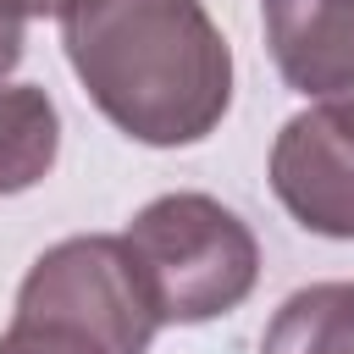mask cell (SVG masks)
Instances as JSON below:
<instances>
[{
    "mask_svg": "<svg viewBox=\"0 0 354 354\" xmlns=\"http://www.w3.org/2000/svg\"><path fill=\"white\" fill-rule=\"evenodd\" d=\"M55 22L83 94L116 133L177 149L221 127L232 50L205 0H61Z\"/></svg>",
    "mask_w": 354,
    "mask_h": 354,
    "instance_id": "6da1fadb",
    "label": "cell"
},
{
    "mask_svg": "<svg viewBox=\"0 0 354 354\" xmlns=\"http://www.w3.org/2000/svg\"><path fill=\"white\" fill-rule=\"evenodd\" d=\"M127 249L160 326H199L238 310L260 282V243L210 194H160L127 221Z\"/></svg>",
    "mask_w": 354,
    "mask_h": 354,
    "instance_id": "7a4b0ae2",
    "label": "cell"
},
{
    "mask_svg": "<svg viewBox=\"0 0 354 354\" xmlns=\"http://www.w3.org/2000/svg\"><path fill=\"white\" fill-rule=\"evenodd\" d=\"M17 315L72 326L111 354H149L160 332L127 238L105 232L61 238L55 249H44L17 288Z\"/></svg>",
    "mask_w": 354,
    "mask_h": 354,
    "instance_id": "3957f363",
    "label": "cell"
},
{
    "mask_svg": "<svg viewBox=\"0 0 354 354\" xmlns=\"http://www.w3.org/2000/svg\"><path fill=\"white\" fill-rule=\"evenodd\" d=\"M271 194L321 238H354V127L310 105L282 122L271 144Z\"/></svg>",
    "mask_w": 354,
    "mask_h": 354,
    "instance_id": "277c9868",
    "label": "cell"
},
{
    "mask_svg": "<svg viewBox=\"0 0 354 354\" xmlns=\"http://www.w3.org/2000/svg\"><path fill=\"white\" fill-rule=\"evenodd\" d=\"M260 17L282 83L354 127V0H260Z\"/></svg>",
    "mask_w": 354,
    "mask_h": 354,
    "instance_id": "5b68a950",
    "label": "cell"
},
{
    "mask_svg": "<svg viewBox=\"0 0 354 354\" xmlns=\"http://www.w3.org/2000/svg\"><path fill=\"white\" fill-rule=\"evenodd\" d=\"M61 155V111L39 83L0 88V194H22L50 177Z\"/></svg>",
    "mask_w": 354,
    "mask_h": 354,
    "instance_id": "8992f818",
    "label": "cell"
},
{
    "mask_svg": "<svg viewBox=\"0 0 354 354\" xmlns=\"http://www.w3.org/2000/svg\"><path fill=\"white\" fill-rule=\"evenodd\" d=\"M260 354H354V282H310L288 293Z\"/></svg>",
    "mask_w": 354,
    "mask_h": 354,
    "instance_id": "52a82bcc",
    "label": "cell"
},
{
    "mask_svg": "<svg viewBox=\"0 0 354 354\" xmlns=\"http://www.w3.org/2000/svg\"><path fill=\"white\" fill-rule=\"evenodd\" d=\"M0 354H111V348H100L94 337H83V332H72V326L11 315V326L0 332Z\"/></svg>",
    "mask_w": 354,
    "mask_h": 354,
    "instance_id": "ba28073f",
    "label": "cell"
},
{
    "mask_svg": "<svg viewBox=\"0 0 354 354\" xmlns=\"http://www.w3.org/2000/svg\"><path fill=\"white\" fill-rule=\"evenodd\" d=\"M28 0H0V88H6V77L17 72V61H22V44H28Z\"/></svg>",
    "mask_w": 354,
    "mask_h": 354,
    "instance_id": "9c48e42d",
    "label": "cell"
},
{
    "mask_svg": "<svg viewBox=\"0 0 354 354\" xmlns=\"http://www.w3.org/2000/svg\"><path fill=\"white\" fill-rule=\"evenodd\" d=\"M55 6L61 0H28V11H50V17H55Z\"/></svg>",
    "mask_w": 354,
    "mask_h": 354,
    "instance_id": "30bf717a",
    "label": "cell"
}]
</instances>
